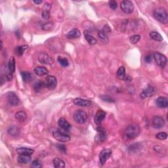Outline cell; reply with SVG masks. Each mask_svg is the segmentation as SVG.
<instances>
[{
	"instance_id": "cell-3",
	"label": "cell",
	"mask_w": 168,
	"mask_h": 168,
	"mask_svg": "<svg viewBox=\"0 0 168 168\" xmlns=\"http://www.w3.org/2000/svg\"><path fill=\"white\" fill-rule=\"evenodd\" d=\"M53 136L58 141L66 142L70 140V137L66 131H62L60 129H55L53 131Z\"/></svg>"
},
{
	"instance_id": "cell-22",
	"label": "cell",
	"mask_w": 168,
	"mask_h": 168,
	"mask_svg": "<svg viewBox=\"0 0 168 168\" xmlns=\"http://www.w3.org/2000/svg\"><path fill=\"white\" fill-rule=\"evenodd\" d=\"M7 133L9 135L15 137H17L19 135V133H20V129H19V128L17 126L13 125V126L10 127V128L8 129Z\"/></svg>"
},
{
	"instance_id": "cell-15",
	"label": "cell",
	"mask_w": 168,
	"mask_h": 168,
	"mask_svg": "<svg viewBox=\"0 0 168 168\" xmlns=\"http://www.w3.org/2000/svg\"><path fill=\"white\" fill-rule=\"evenodd\" d=\"M105 117L106 112L102 111V110H99L97 113H96L94 118V122L96 123V125L100 126Z\"/></svg>"
},
{
	"instance_id": "cell-13",
	"label": "cell",
	"mask_w": 168,
	"mask_h": 168,
	"mask_svg": "<svg viewBox=\"0 0 168 168\" xmlns=\"http://www.w3.org/2000/svg\"><path fill=\"white\" fill-rule=\"evenodd\" d=\"M44 82H45V87L51 90L55 89L57 85V78L54 76H48Z\"/></svg>"
},
{
	"instance_id": "cell-21",
	"label": "cell",
	"mask_w": 168,
	"mask_h": 168,
	"mask_svg": "<svg viewBox=\"0 0 168 168\" xmlns=\"http://www.w3.org/2000/svg\"><path fill=\"white\" fill-rule=\"evenodd\" d=\"M34 72L38 76H43L47 75L49 73V71L45 67H37L34 68Z\"/></svg>"
},
{
	"instance_id": "cell-7",
	"label": "cell",
	"mask_w": 168,
	"mask_h": 168,
	"mask_svg": "<svg viewBox=\"0 0 168 168\" xmlns=\"http://www.w3.org/2000/svg\"><path fill=\"white\" fill-rule=\"evenodd\" d=\"M96 130L97 131V133L95 137V141L97 143L103 142L106 139V132L105 129L99 126L96 129Z\"/></svg>"
},
{
	"instance_id": "cell-30",
	"label": "cell",
	"mask_w": 168,
	"mask_h": 168,
	"mask_svg": "<svg viewBox=\"0 0 168 168\" xmlns=\"http://www.w3.org/2000/svg\"><path fill=\"white\" fill-rule=\"evenodd\" d=\"M8 67H9V70L10 72L14 73L15 71V60L14 57H11L9 60V63H8Z\"/></svg>"
},
{
	"instance_id": "cell-2",
	"label": "cell",
	"mask_w": 168,
	"mask_h": 168,
	"mask_svg": "<svg viewBox=\"0 0 168 168\" xmlns=\"http://www.w3.org/2000/svg\"><path fill=\"white\" fill-rule=\"evenodd\" d=\"M154 16L157 21L163 24L168 23L167 11L163 7H158L154 10Z\"/></svg>"
},
{
	"instance_id": "cell-24",
	"label": "cell",
	"mask_w": 168,
	"mask_h": 168,
	"mask_svg": "<svg viewBox=\"0 0 168 168\" xmlns=\"http://www.w3.org/2000/svg\"><path fill=\"white\" fill-rule=\"evenodd\" d=\"M53 166L55 168H64L66 166V164L61 158H55L53 159Z\"/></svg>"
},
{
	"instance_id": "cell-4",
	"label": "cell",
	"mask_w": 168,
	"mask_h": 168,
	"mask_svg": "<svg viewBox=\"0 0 168 168\" xmlns=\"http://www.w3.org/2000/svg\"><path fill=\"white\" fill-rule=\"evenodd\" d=\"M120 8L125 14H131L134 11L133 3L129 0H123L121 2Z\"/></svg>"
},
{
	"instance_id": "cell-37",
	"label": "cell",
	"mask_w": 168,
	"mask_h": 168,
	"mask_svg": "<svg viewBox=\"0 0 168 168\" xmlns=\"http://www.w3.org/2000/svg\"><path fill=\"white\" fill-rule=\"evenodd\" d=\"M98 35H99V38L103 41H104V42H108V38H107L106 34H104L102 30L101 31L98 32Z\"/></svg>"
},
{
	"instance_id": "cell-23",
	"label": "cell",
	"mask_w": 168,
	"mask_h": 168,
	"mask_svg": "<svg viewBox=\"0 0 168 168\" xmlns=\"http://www.w3.org/2000/svg\"><path fill=\"white\" fill-rule=\"evenodd\" d=\"M84 34H85V40H87V42L89 43V44H90V45H94L96 43H97V40H96V38H95L93 36V35H91L87 31H85Z\"/></svg>"
},
{
	"instance_id": "cell-32",
	"label": "cell",
	"mask_w": 168,
	"mask_h": 168,
	"mask_svg": "<svg viewBox=\"0 0 168 168\" xmlns=\"http://www.w3.org/2000/svg\"><path fill=\"white\" fill-rule=\"evenodd\" d=\"M54 26V23L53 21H48L45 23V24H43L42 25V28L44 31H49L53 29Z\"/></svg>"
},
{
	"instance_id": "cell-29",
	"label": "cell",
	"mask_w": 168,
	"mask_h": 168,
	"mask_svg": "<svg viewBox=\"0 0 168 168\" xmlns=\"http://www.w3.org/2000/svg\"><path fill=\"white\" fill-rule=\"evenodd\" d=\"M28 49V45H26L17 47L16 48V53L18 56H22L24 54V51L27 50Z\"/></svg>"
},
{
	"instance_id": "cell-19",
	"label": "cell",
	"mask_w": 168,
	"mask_h": 168,
	"mask_svg": "<svg viewBox=\"0 0 168 168\" xmlns=\"http://www.w3.org/2000/svg\"><path fill=\"white\" fill-rule=\"evenodd\" d=\"M16 152L18 154H23V155H30L34 152V150L32 148L26 147H20L16 149Z\"/></svg>"
},
{
	"instance_id": "cell-9",
	"label": "cell",
	"mask_w": 168,
	"mask_h": 168,
	"mask_svg": "<svg viewBox=\"0 0 168 168\" xmlns=\"http://www.w3.org/2000/svg\"><path fill=\"white\" fill-rule=\"evenodd\" d=\"M156 93V88L152 86V85H149L147 88H145L142 90V91L140 93V97L141 99H146L152 97Z\"/></svg>"
},
{
	"instance_id": "cell-11",
	"label": "cell",
	"mask_w": 168,
	"mask_h": 168,
	"mask_svg": "<svg viewBox=\"0 0 168 168\" xmlns=\"http://www.w3.org/2000/svg\"><path fill=\"white\" fill-rule=\"evenodd\" d=\"M165 125V120L162 116H156L152 120V128L156 129H161L164 128Z\"/></svg>"
},
{
	"instance_id": "cell-10",
	"label": "cell",
	"mask_w": 168,
	"mask_h": 168,
	"mask_svg": "<svg viewBox=\"0 0 168 168\" xmlns=\"http://www.w3.org/2000/svg\"><path fill=\"white\" fill-rule=\"evenodd\" d=\"M38 59L39 62L42 64L47 65H51L53 64V59L48 54L44 53V52L39 54Z\"/></svg>"
},
{
	"instance_id": "cell-45",
	"label": "cell",
	"mask_w": 168,
	"mask_h": 168,
	"mask_svg": "<svg viewBox=\"0 0 168 168\" xmlns=\"http://www.w3.org/2000/svg\"><path fill=\"white\" fill-rule=\"evenodd\" d=\"M4 79H5L4 77H3V76H1V85L4 84Z\"/></svg>"
},
{
	"instance_id": "cell-41",
	"label": "cell",
	"mask_w": 168,
	"mask_h": 168,
	"mask_svg": "<svg viewBox=\"0 0 168 168\" xmlns=\"http://www.w3.org/2000/svg\"><path fill=\"white\" fill-rule=\"evenodd\" d=\"M102 31H103L105 34H108L109 33L111 32V29L108 25H104L103 30H102Z\"/></svg>"
},
{
	"instance_id": "cell-17",
	"label": "cell",
	"mask_w": 168,
	"mask_h": 168,
	"mask_svg": "<svg viewBox=\"0 0 168 168\" xmlns=\"http://www.w3.org/2000/svg\"><path fill=\"white\" fill-rule=\"evenodd\" d=\"M156 104L159 108H167L168 106V99L165 97H159L156 100Z\"/></svg>"
},
{
	"instance_id": "cell-28",
	"label": "cell",
	"mask_w": 168,
	"mask_h": 168,
	"mask_svg": "<svg viewBox=\"0 0 168 168\" xmlns=\"http://www.w3.org/2000/svg\"><path fill=\"white\" fill-rule=\"evenodd\" d=\"M150 36L152 38V40L156 42H162L163 40V38L162 37V35L159 34L158 32L153 31L150 33Z\"/></svg>"
},
{
	"instance_id": "cell-40",
	"label": "cell",
	"mask_w": 168,
	"mask_h": 168,
	"mask_svg": "<svg viewBox=\"0 0 168 168\" xmlns=\"http://www.w3.org/2000/svg\"><path fill=\"white\" fill-rule=\"evenodd\" d=\"M109 7H111L112 10H116L118 7L117 2L116 1H114V0H112V1L109 2Z\"/></svg>"
},
{
	"instance_id": "cell-1",
	"label": "cell",
	"mask_w": 168,
	"mask_h": 168,
	"mask_svg": "<svg viewBox=\"0 0 168 168\" xmlns=\"http://www.w3.org/2000/svg\"><path fill=\"white\" fill-rule=\"evenodd\" d=\"M140 131V127L135 123H133L127 127L123 133V137L126 140H133L139 136Z\"/></svg>"
},
{
	"instance_id": "cell-31",
	"label": "cell",
	"mask_w": 168,
	"mask_h": 168,
	"mask_svg": "<svg viewBox=\"0 0 168 168\" xmlns=\"http://www.w3.org/2000/svg\"><path fill=\"white\" fill-rule=\"evenodd\" d=\"M117 76L120 79H124L125 78V70L124 67H120L117 71Z\"/></svg>"
},
{
	"instance_id": "cell-43",
	"label": "cell",
	"mask_w": 168,
	"mask_h": 168,
	"mask_svg": "<svg viewBox=\"0 0 168 168\" xmlns=\"http://www.w3.org/2000/svg\"><path fill=\"white\" fill-rule=\"evenodd\" d=\"M152 57L150 55H148L145 57V61L147 63H150L152 62Z\"/></svg>"
},
{
	"instance_id": "cell-34",
	"label": "cell",
	"mask_w": 168,
	"mask_h": 168,
	"mask_svg": "<svg viewBox=\"0 0 168 168\" xmlns=\"http://www.w3.org/2000/svg\"><path fill=\"white\" fill-rule=\"evenodd\" d=\"M140 40V35H133L129 38V41L132 44H136L139 42Z\"/></svg>"
},
{
	"instance_id": "cell-39",
	"label": "cell",
	"mask_w": 168,
	"mask_h": 168,
	"mask_svg": "<svg viewBox=\"0 0 168 168\" xmlns=\"http://www.w3.org/2000/svg\"><path fill=\"white\" fill-rule=\"evenodd\" d=\"M42 16L43 19H45V20L47 21L50 18V11H49V10H47V9H44L42 12Z\"/></svg>"
},
{
	"instance_id": "cell-20",
	"label": "cell",
	"mask_w": 168,
	"mask_h": 168,
	"mask_svg": "<svg viewBox=\"0 0 168 168\" xmlns=\"http://www.w3.org/2000/svg\"><path fill=\"white\" fill-rule=\"evenodd\" d=\"M32 158L30 155H23V154H19L17 158V161L18 163L22 164H28L31 161Z\"/></svg>"
},
{
	"instance_id": "cell-12",
	"label": "cell",
	"mask_w": 168,
	"mask_h": 168,
	"mask_svg": "<svg viewBox=\"0 0 168 168\" xmlns=\"http://www.w3.org/2000/svg\"><path fill=\"white\" fill-rule=\"evenodd\" d=\"M111 154L112 150L109 148H105L101 151L99 154V160H100V163L102 166H103L106 163V162L111 157Z\"/></svg>"
},
{
	"instance_id": "cell-44",
	"label": "cell",
	"mask_w": 168,
	"mask_h": 168,
	"mask_svg": "<svg viewBox=\"0 0 168 168\" xmlns=\"http://www.w3.org/2000/svg\"><path fill=\"white\" fill-rule=\"evenodd\" d=\"M34 3L35 4H36V5H39V4H42V0H40V1H38V0H37V1H36V0H34Z\"/></svg>"
},
{
	"instance_id": "cell-5",
	"label": "cell",
	"mask_w": 168,
	"mask_h": 168,
	"mask_svg": "<svg viewBox=\"0 0 168 168\" xmlns=\"http://www.w3.org/2000/svg\"><path fill=\"white\" fill-rule=\"evenodd\" d=\"M74 119L76 123L79 124H83L86 122L87 120V114L82 110H78L74 114Z\"/></svg>"
},
{
	"instance_id": "cell-27",
	"label": "cell",
	"mask_w": 168,
	"mask_h": 168,
	"mask_svg": "<svg viewBox=\"0 0 168 168\" xmlns=\"http://www.w3.org/2000/svg\"><path fill=\"white\" fill-rule=\"evenodd\" d=\"M21 74L22 78H23V80L25 82V83H28V82L32 80V74L28 72H22Z\"/></svg>"
},
{
	"instance_id": "cell-35",
	"label": "cell",
	"mask_w": 168,
	"mask_h": 168,
	"mask_svg": "<svg viewBox=\"0 0 168 168\" xmlns=\"http://www.w3.org/2000/svg\"><path fill=\"white\" fill-rule=\"evenodd\" d=\"M156 138L161 140H166L167 138V134L166 133H165V132L158 133L156 135Z\"/></svg>"
},
{
	"instance_id": "cell-6",
	"label": "cell",
	"mask_w": 168,
	"mask_h": 168,
	"mask_svg": "<svg viewBox=\"0 0 168 168\" xmlns=\"http://www.w3.org/2000/svg\"><path fill=\"white\" fill-rule=\"evenodd\" d=\"M154 59L155 60L157 65H158L159 67L164 68L167 64V58L164 55L162 54L159 52H156L154 53Z\"/></svg>"
},
{
	"instance_id": "cell-25",
	"label": "cell",
	"mask_w": 168,
	"mask_h": 168,
	"mask_svg": "<svg viewBox=\"0 0 168 168\" xmlns=\"http://www.w3.org/2000/svg\"><path fill=\"white\" fill-rule=\"evenodd\" d=\"M27 114L24 111H18L15 114V118L18 122H24L26 120Z\"/></svg>"
},
{
	"instance_id": "cell-8",
	"label": "cell",
	"mask_w": 168,
	"mask_h": 168,
	"mask_svg": "<svg viewBox=\"0 0 168 168\" xmlns=\"http://www.w3.org/2000/svg\"><path fill=\"white\" fill-rule=\"evenodd\" d=\"M7 99L8 103L12 106H18V104H20L19 98L18 97L17 95H16L15 92L11 91L8 93L7 95Z\"/></svg>"
},
{
	"instance_id": "cell-33",
	"label": "cell",
	"mask_w": 168,
	"mask_h": 168,
	"mask_svg": "<svg viewBox=\"0 0 168 168\" xmlns=\"http://www.w3.org/2000/svg\"><path fill=\"white\" fill-rule=\"evenodd\" d=\"M57 61L63 67H67L69 65L68 60H67V59H66V58L59 57L57 59Z\"/></svg>"
},
{
	"instance_id": "cell-42",
	"label": "cell",
	"mask_w": 168,
	"mask_h": 168,
	"mask_svg": "<svg viewBox=\"0 0 168 168\" xmlns=\"http://www.w3.org/2000/svg\"><path fill=\"white\" fill-rule=\"evenodd\" d=\"M57 148H59V149L62 152H67V149H66V147L65 145H57Z\"/></svg>"
},
{
	"instance_id": "cell-16",
	"label": "cell",
	"mask_w": 168,
	"mask_h": 168,
	"mask_svg": "<svg viewBox=\"0 0 168 168\" xmlns=\"http://www.w3.org/2000/svg\"><path fill=\"white\" fill-rule=\"evenodd\" d=\"M73 103L76 106L88 107L91 105L92 102L89 100H87V99H84L82 98H76L75 99H74Z\"/></svg>"
},
{
	"instance_id": "cell-38",
	"label": "cell",
	"mask_w": 168,
	"mask_h": 168,
	"mask_svg": "<svg viewBox=\"0 0 168 168\" xmlns=\"http://www.w3.org/2000/svg\"><path fill=\"white\" fill-rule=\"evenodd\" d=\"M100 97L102 100L105 101V102H108V103H114V102L115 101L114 99L112 98L111 97H110V96H108V95H104L101 96Z\"/></svg>"
},
{
	"instance_id": "cell-14",
	"label": "cell",
	"mask_w": 168,
	"mask_h": 168,
	"mask_svg": "<svg viewBox=\"0 0 168 168\" xmlns=\"http://www.w3.org/2000/svg\"><path fill=\"white\" fill-rule=\"evenodd\" d=\"M58 124H59L60 128H61L62 131L66 132H68L70 131L72 128L71 124L65 119V118H60L59 121H58Z\"/></svg>"
},
{
	"instance_id": "cell-18",
	"label": "cell",
	"mask_w": 168,
	"mask_h": 168,
	"mask_svg": "<svg viewBox=\"0 0 168 168\" xmlns=\"http://www.w3.org/2000/svg\"><path fill=\"white\" fill-rule=\"evenodd\" d=\"M81 36L80 31L77 28H74L68 33L67 34V37L68 39H76V38H79Z\"/></svg>"
},
{
	"instance_id": "cell-36",
	"label": "cell",
	"mask_w": 168,
	"mask_h": 168,
	"mask_svg": "<svg viewBox=\"0 0 168 168\" xmlns=\"http://www.w3.org/2000/svg\"><path fill=\"white\" fill-rule=\"evenodd\" d=\"M31 167L34 168H40L42 167V163L40 159H35L32 162Z\"/></svg>"
},
{
	"instance_id": "cell-26",
	"label": "cell",
	"mask_w": 168,
	"mask_h": 168,
	"mask_svg": "<svg viewBox=\"0 0 168 168\" xmlns=\"http://www.w3.org/2000/svg\"><path fill=\"white\" fill-rule=\"evenodd\" d=\"M45 87V82L39 81L35 83L34 85V89L35 92H41Z\"/></svg>"
}]
</instances>
